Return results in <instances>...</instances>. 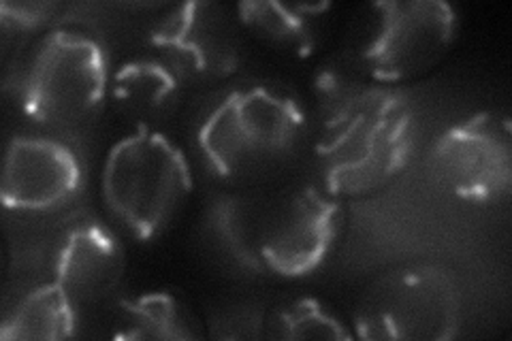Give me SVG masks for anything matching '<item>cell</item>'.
<instances>
[{"label":"cell","mask_w":512,"mask_h":341,"mask_svg":"<svg viewBox=\"0 0 512 341\" xmlns=\"http://www.w3.org/2000/svg\"><path fill=\"white\" fill-rule=\"evenodd\" d=\"M109 56L101 39L79 26H58L32 58L22 107L26 118L54 131L92 122L109 94Z\"/></svg>","instance_id":"obj_4"},{"label":"cell","mask_w":512,"mask_h":341,"mask_svg":"<svg viewBox=\"0 0 512 341\" xmlns=\"http://www.w3.org/2000/svg\"><path fill=\"white\" fill-rule=\"evenodd\" d=\"M77 303L58 282L43 284L15 305L0 329V339L60 341L75 335Z\"/></svg>","instance_id":"obj_15"},{"label":"cell","mask_w":512,"mask_h":341,"mask_svg":"<svg viewBox=\"0 0 512 341\" xmlns=\"http://www.w3.org/2000/svg\"><path fill=\"white\" fill-rule=\"evenodd\" d=\"M461 327V290L451 269L438 263H408L363 290L352 333L365 341H446Z\"/></svg>","instance_id":"obj_5"},{"label":"cell","mask_w":512,"mask_h":341,"mask_svg":"<svg viewBox=\"0 0 512 341\" xmlns=\"http://www.w3.org/2000/svg\"><path fill=\"white\" fill-rule=\"evenodd\" d=\"M376 88V81L367 75L363 64L350 47L329 54L312 79V92L320 126L340 120L344 113L359 105Z\"/></svg>","instance_id":"obj_16"},{"label":"cell","mask_w":512,"mask_h":341,"mask_svg":"<svg viewBox=\"0 0 512 341\" xmlns=\"http://www.w3.org/2000/svg\"><path fill=\"white\" fill-rule=\"evenodd\" d=\"M457 26V13L444 0H380L365 9L346 47L376 84H402L436 67Z\"/></svg>","instance_id":"obj_6"},{"label":"cell","mask_w":512,"mask_h":341,"mask_svg":"<svg viewBox=\"0 0 512 341\" xmlns=\"http://www.w3.org/2000/svg\"><path fill=\"white\" fill-rule=\"evenodd\" d=\"M120 324L118 339L190 341L205 337L201 320L173 292H146L122 301Z\"/></svg>","instance_id":"obj_14"},{"label":"cell","mask_w":512,"mask_h":341,"mask_svg":"<svg viewBox=\"0 0 512 341\" xmlns=\"http://www.w3.org/2000/svg\"><path fill=\"white\" fill-rule=\"evenodd\" d=\"M416 120L402 94L376 86L340 120L320 126L316 162L333 197H365L404 173L414 152Z\"/></svg>","instance_id":"obj_2"},{"label":"cell","mask_w":512,"mask_h":341,"mask_svg":"<svg viewBox=\"0 0 512 341\" xmlns=\"http://www.w3.org/2000/svg\"><path fill=\"white\" fill-rule=\"evenodd\" d=\"M329 9V3L246 0L237 5V18L267 45L306 58L323 39Z\"/></svg>","instance_id":"obj_13"},{"label":"cell","mask_w":512,"mask_h":341,"mask_svg":"<svg viewBox=\"0 0 512 341\" xmlns=\"http://www.w3.org/2000/svg\"><path fill=\"white\" fill-rule=\"evenodd\" d=\"M308 116L299 96L278 84L235 88L205 113L197 148L214 177L231 186H256L299 156Z\"/></svg>","instance_id":"obj_1"},{"label":"cell","mask_w":512,"mask_h":341,"mask_svg":"<svg viewBox=\"0 0 512 341\" xmlns=\"http://www.w3.org/2000/svg\"><path fill=\"white\" fill-rule=\"evenodd\" d=\"M265 339L310 341V339H355L346 324L314 297L284 301L265 316Z\"/></svg>","instance_id":"obj_18"},{"label":"cell","mask_w":512,"mask_h":341,"mask_svg":"<svg viewBox=\"0 0 512 341\" xmlns=\"http://www.w3.org/2000/svg\"><path fill=\"white\" fill-rule=\"evenodd\" d=\"M265 312L256 307H237L212 320V337L222 339H265Z\"/></svg>","instance_id":"obj_19"},{"label":"cell","mask_w":512,"mask_h":341,"mask_svg":"<svg viewBox=\"0 0 512 341\" xmlns=\"http://www.w3.org/2000/svg\"><path fill=\"white\" fill-rule=\"evenodd\" d=\"M342 226L344 207L325 188L306 184L280 194L263 207L261 269L284 280L308 278L331 256Z\"/></svg>","instance_id":"obj_7"},{"label":"cell","mask_w":512,"mask_h":341,"mask_svg":"<svg viewBox=\"0 0 512 341\" xmlns=\"http://www.w3.org/2000/svg\"><path fill=\"white\" fill-rule=\"evenodd\" d=\"M7 9L15 11V18H7V15H3V22H11L15 20V26H35L37 22L45 20L47 15L54 13V7L52 5H9L5 3Z\"/></svg>","instance_id":"obj_20"},{"label":"cell","mask_w":512,"mask_h":341,"mask_svg":"<svg viewBox=\"0 0 512 341\" xmlns=\"http://www.w3.org/2000/svg\"><path fill=\"white\" fill-rule=\"evenodd\" d=\"M84 171L77 154L52 137L18 135L7 143L3 205L18 214H50L82 190Z\"/></svg>","instance_id":"obj_10"},{"label":"cell","mask_w":512,"mask_h":341,"mask_svg":"<svg viewBox=\"0 0 512 341\" xmlns=\"http://www.w3.org/2000/svg\"><path fill=\"white\" fill-rule=\"evenodd\" d=\"M429 169L440 186L470 203H493L512 186V126L502 111H478L444 131Z\"/></svg>","instance_id":"obj_8"},{"label":"cell","mask_w":512,"mask_h":341,"mask_svg":"<svg viewBox=\"0 0 512 341\" xmlns=\"http://www.w3.org/2000/svg\"><path fill=\"white\" fill-rule=\"evenodd\" d=\"M192 169L163 131H133L107 152L101 194L126 233L139 241L163 235L190 197Z\"/></svg>","instance_id":"obj_3"},{"label":"cell","mask_w":512,"mask_h":341,"mask_svg":"<svg viewBox=\"0 0 512 341\" xmlns=\"http://www.w3.org/2000/svg\"><path fill=\"white\" fill-rule=\"evenodd\" d=\"M150 45L186 84H218L242 60L235 20L222 5L207 0H190L167 11L150 30Z\"/></svg>","instance_id":"obj_9"},{"label":"cell","mask_w":512,"mask_h":341,"mask_svg":"<svg viewBox=\"0 0 512 341\" xmlns=\"http://www.w3.org/2000/svg\"><path fill=\"white\" fill-rule=\"evenodd\" d=\"M54 282L79 305L96 303L114 292L126 269V252L118 235L99 220H79L58 239Z\"/></svg>","instance_id":"obj_11"},{"label":"cell","mask_w":512,"mask_h":341,"mask_svg":"<svg viewBox=\"0 0 512 341\" xmlns=\"http://www.w3.org/2000/svg\"><path fill=\"white\" fill-rule=\"evenodd\" d=\"M263 207V203L248 194H231V197L218 199L210 211V226L224 252L233 256L239 265L254 271H263L259 261V224Z\"/></svg>","instance_id":"obj_17"},{"label":"cell","mask_w":512,"mask_h":341,"mask_svg":"<svg viewBox=\"0 0 512 341\" xmlns=\"http://www.w3.org/2000/svg\"><path fill=\"white\" fill-rule=\"evenodd\" d=\"M186 81L160 56H139L111 73L109 96L116 113L135 131H160L184 105Z\"/></svg>","instance_id":"obj_12"}]
</instances>
